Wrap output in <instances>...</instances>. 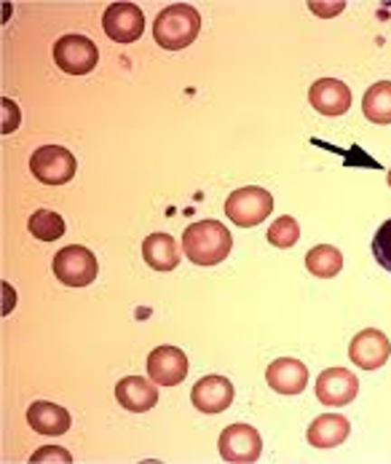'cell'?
Here are the masks:
<instances>
[{"mask_svg":"<svg viewBox=\"0 0 391 464\" xmlns=\"http://www.w3.org/2000/svg\"><path fill=\"white\" fill-rule=\"evenodd\" d=\"M234 237L220 220H198L183 231V253L196 266H217L231 256Z\"/></svg>","mask_w":391,"mask_h":464,"instance_id":"obj_1","label":"cell"},{"mask_svg":"<svg viewBox=\"0 0 391 464\" xmlns=\"http://www.w3.org/2000/svg\"><path fill=\"white\" fill-rule=\"evenodd\" d=\"M198 30H201V16L194 5L188 3H175V5H167L156 22H153V41L167 49V52H180L186 46H191L196 38H198Z\"/></svg>","mask_w":391,"mask_h":464,"instance_id":"obj_2","label":"cell"},{"mask_svg":"<svg viewBox=\"0 0 391 464\" xmlns=\"http://www.w3.org/2000/svg\"><path fill=\"white\" fill-rule=\"evenodd\" d=\"M75 156L62 145H43L30 156V172L43 186H65L75 178Z\"/></svg>","mask_w":391,"mask_h":464,"instance_id":"obj_3","label":"cell"},{"mask_svg":"<svg viewBox=\"0 0 391 464\" xmlns=\"http://www.w3.org/2000/svg\"><path fill=\"white\" fill-rule=\"evenodd\" d=\"M271 209H273V197L265 188H261V186L239 188V191H234L225 199V215H228V220H234L242 228L261 226L262 220L271 215Z\"/></svg>","mask_w":391,"mask_h":464,"instance_id":"obj_4","label":"cell"},{"mask_svg":"<svg viewBox=\"0 0 391 464\" xmlns=\"http://www.w3.org/2000/svg\"><path fill=\"white\" fill-rule=\"evenodd\" d=\"M54 63L67 75H86L100 63V49L86 35H62L54 44Z\"/></svg>","mask_w":391,"mask_h":464,"instance_id":"obj_5","label":"cell"},{"mask_svg":"<svg viewBox=\"0 0 391 464\" xmlns=\"http://www.w3.org/2000/svg\"><path fill=\"white\" fill-rule=\"evenodd\" d=\"M97 258L91 250L81 247V245H70L62 247L57 256H54V276L67 285V287H86L97 279Z\"/></svg>","mask_w":391,"mask_h":464,"instance_id":"obj_6","label":"cell"},{"mask_svg":"<svg viewBox=\"0 0 391 464\" xmlns=\"http://www.w3.org/2000/svg\"><path fill=\"white\" fill-rule=\"evenodd\" d=\"M217 449H220V457H223L225 462H258L262 454V438L261 432H258L255 427H250V424H228V427L220 432Z\"/></svg>","mask_w":391,"mask_h":464,"instance_id":"obj_7","label":"cell"},{"mask_svg":"<svg viewBox=\"0 0 391 464\" xmlns=\"http://www.w3.org/2000/svg\"><path fill=\"white\" fill-rule=\"evenodd\" d=\"M105 35L116 44H134L145 33V14L134 3H113L102 16Z\"/></svg>","mask_w":391,"mask_h":464,"instance_id":"obj_8","label":"cell"},{"mask_svg":"<svg viewBox=\"0 0 391 464\" xmlns=\"http://www.w3.org/2000/svg\"><path fill=\"white\" fill-rule=\"evenodd\" d=\"M148 376L158 387H177L188 376V357L177 346H158L148 354Z\"/></svg>","mask_w":391,"mask_h":464,"instance_id":"obj_9","label":"cell"},{"mask_svg":"<svg viewBox=\"0 0 391 464\" xmlns=\"http://www.w3.org/2000/svg\"><path fill=\"white\" fill-rule=\"evenodd\" d=\"M348 357L362 371H378L389 362L391 341L386 338V333L367 328V331L354 335V341L348 346Z\"/></svg>","mask_w":391,"mask_h":464,"instance_id":"obj_10","label":"cell"},{"mask_svg":"<svg viewBox=\"0 0 391 464\" xmlns=\"http://www.w3.org/2000/svg\"><path fill=\"white\" fill-rule=\"evenodd\" d=\"M359 395V379L346 368H327L317 379V398L322 405H348Z\"/></svg>","mask_w":391,"mask_h":464,"instance_id":"obj_11","label":"cell"},{"mask_svg":"<svg viewBox=\"0 0 391 464\" xmlns=\"http://www.w3.org/2000/svg\"><path fill=\"white\" fill-rule=\"evenodd\" d=\"M265 382L279 395H300L309 384V368L295 357H281L268 365Z\"/></svg>","mask_w":391,"mask_h":464,"instance_id":"obj_12","label":"cell"},{"mask_svg":"<svg viewBox=\"0 0 391 464\" xmlns=\"http://www.w3.org/2000/svg\"><path fill=\"white\" fill-rule=\"evenodd\" d=\"M309 102L322 116H343L351 108V92L338 78H319L309 89Z\"/></svg>","mask_w":391,"mask_h":464,"instance_id":"obj_13","label":"cell"},{"mask_svg":"<svg viewBox=\"0 0 391 464\" xmlns=\"http://www.w3.org/2000/svg\"><path fill=\"white\" fill-rule=\"evenodd\" d=\"M191 400L201 413H223L234 402V384L225 376H204L196 382Z\"/></svg>","mask_w":391,"mask_h":464,"instance_id":"obj_14","label":"cell"},{"mask_svg":"<svg viewBox=\"0 0 391 464\" xmlns=\"http://www.w3.org/2000/svg\"><path fill=\"white\" fill-rule=\"evenodd\" d=\"M158 384L148 376V379H142V376H127V379H121L119 384H116V400L131 411V413H145V411H150L156 402H158V390H156Z\"/></svg>","mask_w":391,"mask_h":464,"instance_id":"obj_15","label":"cell"},{"mask_svg":"<svg viewBox=\"0 0 391 464\" xmlns=\"http://www.w3.org/2000/svg\"><path fill=\"white\" fill-rule=\"evenodd\" d=\"M348 432H351V424H348L346 416H340V413H322V416H317L311 421L306 438H309V443L314 449L327 451V449H338L348 438Z\"/></svg>","mask_w":391,"mask_h":464,"instance_id":"obj_16","label":"cell"},{"mask_svg":"<svg viewBox=\"0 0 391 464\" xmlns=\"http://www.w3.org/2000/svg\"><path fill=\"white\" fill-rule=\"evenodd\" d=\"M27 424L41 435H65L70 430V411L57 402L38 400L27 408Z\"/></svg>","mask_w":391,"mask_h":464,"instance_id":"obj_17","label":"cell"},{"mask_svg":"<svg viewBox=\"0 0 391 464\" xmlns=\"http://www.w3.org/2000/svg\"><path fill=\"white\" fill-rule=\"evenodd\" d=\"M142 258L153 271H172L180 264L177 256V242L169 234H150L142 242Z\"/></svg>","mask_w":391,"mask_h":464,"instance_id":"obj_18","label":"cell"},{"mask_svg":"<svg viewBox=\"0 0 391 464\" xmlns=\"http://www.w3.org/2000/svg\"><path fill=\"white\" fill-rule=\"evenodd\" d=\"M362 113L370 124H378V127L391 124V81H378L365 92Z\"/></svg>","mask_w":391,"mask_h":464,"instance_id":"obj_19","label":"cell"},{"mask_svg":"<svg viewBox=\"0 0 391 464\" xmlns=\"http://www.w3.org/2000/svg\"><path fill=\"white\" fill-rule=\"evenodd\" d=\"M306 268H309L314 276H319V279H332V276H338L340 268H343V256H340V250L332 247V245H317V247H311L309 256H306Z\"/></svg>","mask_w":391,"mask_h":464,"instance_id":"obj_20","label":"cell"},{"mask_svg":"<svg viewBox=\"0 0 391 464\" xmlns=\"http://www.w3.org/2000/svg\"><path fill=\"white\" fill-rule=\"evenodd\" d=\"M27 228L35 239L41 242H54L65 234V220L60 212H52V209H38L30 215L27 220Z\"/></svg>","mask_w":391,"mask_h":464,"instance_id":"obj_21","label":"cell"},{"mask_svg":"<svg viewBox=\"0 0 391 464\" xmlns=\"http://www.w3.org/2000/svg\"><path fill=\"white\" fill-rule=\"evenodd\" d=\"M268 242L273 245V247H279V250H287V247H292V245H298V239H300V226H298V220L292 218V215H281V218H276L271 226H268Z\"/></svg>","mask_w":391,"mask_h":464,"instance_id":"obj_22","label":"cell"},{"mask_svg":"<svg viewBox=\"0 0 391 464\" xmlns=\"http://www.w3.org/2000/svg\"><path fill=\"white\" fill-rule=\"evenodd\" d=\"M373 258L378 261L381 268L391 271V220H386L378 234L373 237Z\"/></svg>","mask_w":391,"mask_h":464,"instance_id":"obj_23","label":"cell"},{"mask_svg":"<svg viewBox=\"0 0 391 464\" xmlns=\"http://www.w3.org/2000/svg\"><path fill=\"white\" fill-rule=\"evenodd\" d=\"M30 462H72L70 451L60 449V446H49V449H41L30 457Z\"/></svg>","mask_w":391,"mask_h":464,"instance_id":"obj_24","label":"cell"},{"mask_svg":"<svg viewBox=\"0 0 391 464\" xmlns=\"http://www.w3.org/2000/svg\"><path fill=\"white\" fill-rule=\"evenodd\" d=\"M19 124V111L14 100H3V134L14 132Z\"/></svg>","mask_w":391,"mask_h":464,"instance_id":"obj_25","label":"cell"},{"mask_svg":"<svg viewBox=\"0 0 391 464\" xmlns=\"http://www.w3.org/2000/svg\"><path fill=\"white\" fill-rule=\"evenodd\" d=\"M311 11H314V14H322V16H332V14H338V11H343V3H332V5L311 3Z\"/></svg>","mask_w":391,"mask_h":464,"instance_id":"obj_26","label":"cell"},{"mask_svg":"<svg viewBox=\"0 0 391 464\" xmlns=\"http://www.w3.org/2000/svg\"><path fill=\"white\" fill-rule=\"evenodd\" d=\"M389 188H391V169H389Z\"/></svg>","mask_w":391,"mask_h":464,"instance_id":"obj_27","label":"cell"}]
</instances>
